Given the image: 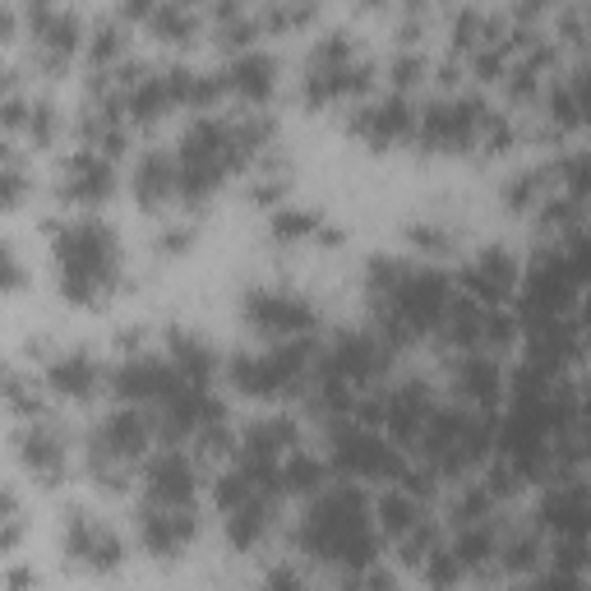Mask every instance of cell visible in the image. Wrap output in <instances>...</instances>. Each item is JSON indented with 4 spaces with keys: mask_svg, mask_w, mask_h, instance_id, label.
I'll list each match as a JSON object with an SVG mask.
<instances>
[{
    "mask_svg": "<svg viewBox=\"0 0 591 591\" xmlns=\"http://www.w3.org/2000/svg\"><path fill=\"white\" fill-rule=\"evenodd\" d=\"M61 268H65V296L70 301H93L97 291L116 273V241L107 227L88 222H70L61 231Z\"/></svg>",
    "mask_w": 591,
    "mask_h": 591,
    "instance_id": "1",
    "label": "cell"
},
{
    "mask_svg": "<svg viewBox=\"0 0 591 591\" xmlns=\"http://www.w3.org/2000/svg\"><path fill=\"white\" fill-rule=\"evenodd\" d=\"M245 314H250V324H259L273 338H296V333H305L314 324L310 301L296 296V291H250Z\"/></svg>",
    "mask_w": 591,
    "mask_h": 591,
    "instance_id": "2",
    "label": "cell"
},
{
    "mask_svg": "<svg viewBox=\"0 0 591 591\" xmlns=\"http://www.w3.org/2000/svg\"><path fill=\"white\" fill-rule=\"evenodd\" d=\"M65 555L79 559V564H93V568H111L121 564V541L102 531L88 513H70V527H65Z\"/></svg>",
    "mask_w": 591,
    "mask_h": 591,
    "instance_id": "3",
    "label": "cell"
},
{
    "mask_svg": "<svg viewBox=\"0 0 591 591\" xmlns=\"http://www.w3.org/2000/svg\"><path fill=\"white\" fill-rule=\"evenodd\" d=\"M190 490H194V471L181 453H157V458L148 462V499H153V504L185 508Z\"/></svg>",
    "mask_w": 591,
    "mask_h": 591,
    "instance_id": "4",
    "label": "cell"
},
{
    "mask_svg": "<svg viewBox=\"0 0 591 591\" xmlns=\"http://www.w3.org/2000/svg\"><path fill=\"white\" fill-rule=\"evenodd\" d=\"M144 545L153 550V555H176L185 541L194 536V518H190V508H162L153 504L144 513Z\"/></svg>",
    "mask_w": 591,
    "mask_h": 591,
    "instance_id": "5",
    "label": "cell"
},
{
    "mask_svg": "<svg viewBox=\"0 0 591 591\" xmlns=\"http://www.w3.org/2000/svg\"><path fill=\"white\" fill-rule=\"evenodd\" d=\"M356 130H361L365 139H374V144H388V139H398V134L411 130V107L402 97L370 102V107H361V116H356Z\"/></svg>",
    "mask_w": 591,
    "mask_h": 591,
    "instance_id": "6",
    "label": "cell"
},
{
    "mask_svg": "<svg viewBox=\"0 0 591 591\" xmlns=\"http://www.w3.org/2000/svg\"><path fill=\"white\" fill-rule=\"evenodd\" d=\"M111 190V162L97 153H74L70 162H65V194H74V199H102V194Z\"/></svg>",
    "mask_w": 591,
    "mask_h": 591,
    "instance_id": "7",
    "label": "cell"
},
{
    "mask_svg": "<svg viewBox=\"0 0 591 591\" xmlns=\"http://www.w3.org/2000/svg\"><path fill=\"white\" fill-rule=\"evenodd\" d=\"M222 84L241 97H264L268 88H273V56H268V51H241V56L227 65Z\"/></svg>",
    "mask_w": 591,
    "mask_h": 591,
    "instance_id": "8",
    "label": "cell"
},
{
    "mask_svg": "<svg viewBox=\"0 0 591 591\" xmlns=\"http://www.w3.org/2000/svg\"><path fill=\"white\" fill-rule=\"evenodd\" d=\"M291 444H296V425L282 421V416H268V421L250 425V435H245V444H241V458L245 462H268V467H273V458Z\"/></svg>",
    "mask_w": 591,
    "mask_h": 591,
    "instance_id": "9",
    "label": "cell"
},
{
    "mask_svg": "<svg viewBox=\"0 0 591 591\" xmlns=\"http://www.w3.org/2000/svg\"><path fill=\"white\" fill-rule=\"evenodd\" d=\"M47 379L56 393H74V398H84L88 388L97 384V365L88 351H65V356H56V361L47 365Z\"/></svg>",
    "mask_w": 591,
    "mask_h": 591,
    "instance_id": "10",
    "label": "cell"
},
{
    "mask_svg": "<svg viewBox=\"0 0 591 591\" xmlns=\"http://www.w3.org/2000/svg\"><path fill=\"white\" fill-rule=\"evenodd\" d=\"M134 185H139V199L144 204H162L171 190H176V162L167 153H148L134 171Z\"/></svg>",
    "mask_w": 591,
    "mask_h": 591,
    "instance_id": "11",
    "label": "cell"
},
{
    "mask_svg": "<svg viewBox=\"0 0 591 591\" xmlns=\"http://www.w3.org/2000/svg\"><path fill=\"white\" fill-rule=\"evenodd\" d=\"M19 444H24V458L37 467V476H47V481H56L61 476V444H56V435H51L47 425H33V430H24L19 435Z\"/></svg>",
    "mask_w": 591,
    "mask_h": 591,
    "instance_id": "12",
    "label": "cell"
},
{
    "mask_svg": "<svg viewBox=\"0 0 591 591\" xmlns=\"http://www.w3.org/2000/svg\"><path fill=\"white\" fill-rule=\"evenodd\" d=\"M264 522H268V504L264 499H250V504H241V508H231V518H227V536L236 545H250L259 531H264Z\"/></svg>",
    "mask_w": 591,
    "mask_h": 591,
    "instance_id": "13",
    "label": "cell"
},
{
    "mask_svg": "<svg viewBox=\"0 0 591 591\" xmlns=\"http://www.w3.org/2000/svg\"><path fill=\"white\" fill-rule=\"evenodd\" d=\"M416 499L407 495V490H393V495L379 499V518H384L388 531H416Z\"/></svg>",
    "mask_w": 591,
    "mask_h": 591,
    "instance_id": "14",
    "label": "cell"
},
{
    "mask_svg": "<svg viewBox=\"0 0 591 591\" xmlns=\"http://www.w3.org/2000/svg\"><path fill=\"white\" fill-rule=\"evenodd\" d=\"M278 481L287 485V490H310V485L324 481V462L310 458V453H296V458L278 471Z\"/></svg>",
    "mask_w": 591,
    "mask_h": 591,
    "instance_id": "15",
    "label": "cell"
},
{
    "mask_svg": "<svg viewBox=\"0 0 591 591\" xmlns=\"http://www.w3.org/2000/svg\"><path fill=\"white\" fill-rule=\"evenodd\" d=\"M148 19H153L157 28L167 37H185L194 28V14L190 10H181V5H162V10H148Z\"/></svg>",
    "mask_w": 591,
    "mask_h": 591,
    "instance_id": "16",
    "label": "cell"
},
{
    "mask_svg": "<svg viewBox=\"0 0 591 591\" xmlns=\"http://www.w3.org/2000/svg\"><path fill=\"white\" fill-rule=\"evenodd\" d=\"M462 384H467L471 393L490 398V393H495V365H490V361H467V370H462Z\"/></svg>",
    "mask_w": 591,
    "mask_h": 591,
    "instance_id": "17",
    "label": "cell"
},
{
    "mask_svg": "<svg viewBox=\"0 0 591 591\" xmlns=\"http://www.w3.org/2000/svg\"><path fill=\"white\" fill-rule=\"evenodd\" d=\"M310 227H314V213H305V208H282L278 218H273L278 236H305Z\"/></svg>",
    "mask_w": 591,
    "mask_h": 591,
    "instance_id": "18",
    "label": "cell"
},
{
    "mask_svg": "<svg viewBox=\"0 0 591 591\" xmlns=\"http://www.w3.org/2000/svg\"><path fill=\"white\" fill-rule=\"evenodd\" d=\"M88 51H93V61H107V56H116V51H121V28L102 24L93 33V47H88Z\"/></svg>",
    "mask_w": 591,
    "mask_h": 591,
    "instance_id": "19",
    "label": "cell"
},
{
    "mask_svg": "<svg viewBox=\"0 0 591 591\" xmlns=\"http://www.w3.org/2000/svg\"><path fill=\"white\" fill-rule=\"evenodd\" d=\"M24 282V273H19V259H14L10 245H0V291H10Z\"/></svg>",
    "mask_w": 591,
    "mask_h": 591,
    "instance_id": "20",
    "label": "cell"
},
{
    "mask_svg": "<svg viewBox=\"0 0 591 591\" xmlns=\"http://www.w3.org/2000/svg\"><path fill=\"white\" fill-rule=\"evenodd\" d=\"M264 587H268V591H301V578H296L291 568H273Z\"/></svg>",
    "mask_w": 591,
    "mask_h": 591,
    "instance_id": "21",
    "label": "cell"
},
{
    "mask_svg": "<svg viewBox=\"0 0 591 591\" xmlns=\"http://www.w3.org/2000/svg\"><path fill=\"white\" fill-rule=\"evenodd\" d=\"M416 74H421V56H398V61H393V79H398V84H411Z\"/></svg>",
    "mask_w": 591,
    "mask_h": 591,
    "instance_id": "22",
    "label": "cell"
},
{
    "mask_svg": "<svg viewBox=\"0 0 591 591\" xmlns=\"http://www.w3.org/2000/svg\"><path fill=\"white\" fill-rule=\"evenodd\" d=\"M5 582H10V591H28L37 582V573H33V568H10V578H5Z\"/></svg>",
    "mask_w": 591,
    "mask_h": 591,
    "instance_id": "23",
    "label": "cell"
}]
</instances>
